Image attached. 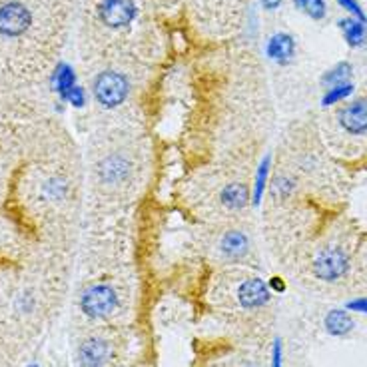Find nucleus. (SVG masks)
<instances>
[{
	"label": "nucleus",
	"instance_id": "obj_26",
	"mask_svg": "<svg viewBox=\"0 0 367 367\" xmlns=\"http://www.w3.org/2000/svg\"><path fill=\"white\" fill-rule=\"evenodd\" d=\"M261 6L266 8V10H275L279 4H282V0H260Z\"/></svg>",
	"mask_w": 367,
	"mask_h": 367
},
{
	"label": "nucleus",
	"instance_id": "obj_3",
	"mask_svg": "<svg viewBox=\"0 0 367 367\" xmlns=\"http://www.w3.org/2000/svg\"><path fill=\"white\" fill-rule=\"evenodd\" d=\"M350 270V256L345 250H341L339 245H329L323 247L320 254L313 258L311 263V272L321 282H339Z\"/></svg>",
	"mask_w": 367,
	"mask_h": 367
},
{
	"label": "nucleus",
	"instance_id": "obj_11",
	"mask_svg": "<svg viewBox=\"0 0 367 367\" xmlns=\"http://www.w3.org/2000/svg\"><path fill=\"white\" fill-rule=\"evenodd\" d=\"M353 327H355V321L345 309H332L325 316V329L332 336L345 337L348 334H352Z\"/></svg>",
	"mask_w": 367,
	"mask_h": 367
},
{
	"label": "nucleus",
	"instance_id": "obj_22",
	"mask_svg": "<svg viewBox=\"0 0 367 367\" xmlns=\"http://www.w3.org/2000/svg\"><path fill=\"white\" fill-rule=\"evenodd\" d=\"M68 102L76 108L84 106V104H86V92H84V88H82V86H78L76 84V86L72 88V92L68 94Z\"/></svg>",
	"mask_w": 367,
	"mask_h": 367
},
{
	"label": "nucleus",
	"instance_id": "obj_4",
	"mask_svg": "<svg viewBox=\"0 0 367 367\" xmlns=\"http://www.w3.org/2000/svg\"><path fill=\"white\" fill-rule=\"evenodd\" d=\"M32 10L20 0H8L0 4V36L20 38L32 28Z\"/></svg>",
	"mask_w": 367,
	"mask_h": 367
},
{
	"label": "nucleus",
	"instance_id": "obj_19",
	"mask_svg": "<svg viewBox=\"0 0 367 367\" xmlns=\"http://www.w3.org/2000/svg\"><path fill=\"white\" fill-rule=\"evenodd\" d=\"M293 6L300 13L309 16L311 20H321V18H325V15H327L325 0H293Z\"/></svg>",
	"mask_w": 367,
	"mask_h": 367
},
{
	"label": "nucleus",
	"instance_id": "obj_13",
	"mask_svg": "<svg viewBox=\"0 0 367 367\" xmlns=\"http://www.w3.org/2000/svg\"><path fill=\"white\" fill-rule=\"evenodd\" d=\"M220 199L222 204L229 208V210H242L247 206V199H250V192L244 184L236 182L228 184L222 192H220Z\"/></svg>",
	"mask_w": 367,
	"mask_h": 367
},
{
	"label": "nucleus",
	"instance_id": "obj_18",
	"mask_svg": "<svg viewBox=\"0 0 367 367\" xmlns=\"http://www.w3.org/2000/svg\"><path fill=\"white\" fill-rule=\"evenodd\" d=\"M270 168H272V158L266 156L261 160L260 168L256 172V180H254V199L252 204L254 206H260L261 198H263V192H266V186H268V176H270Z\"/></svg>",
	"mask_w": 367,
	"mask_h": 367
},
{
	"label": "nucleus",
	"instance_id": "obj_12",
	"mask_svg": "<svg viewBox=\"0 0 367 367\" xmlns=\"http://www.w3.org/2000/svg\"><path fill=\"white\" fill-rule=\"evenodd\" d=\"M339 31L343 32L345 42L352 48H359L366 44L367 40V24L357 18H341L339 20Z\"/></svg>",
	"mask_w": 367,
	"mask_h": 367
},
{
	"label": "nucleus",
	"instance_id": "obj_10",
	"mask_svg": "<svg viewBox=\"0 0 367 367\" xmlns=\"http://www.w3.org/2000/svg\"><path fill=\"white\" fill-rule=\"evenodd\" d=\"M130 174V164L122 156H108L100 164V178L106 184H120Z\"/></svg>",
	"mask_w": 367,
	"mask_h": 367
},
{
	"label": "nucleus",
	"instance_id": "obj_25",
	"mask_svg": "<svg viewBox=\"0 0 367 367\" xmlns=\"http://www.w3.org/2000/svg\"><path fill=\"white\" fill-rule=\"evenodd\" d=\"M268 286H270V290L272 291H284L286 290V284H284L279 277H272V279L268 282Z\"/></svg>",
	"mask_w": 367,
	"mask_h": 367
},
{
	"label": "nucleus",
	"instance_id": "obj_6",
	"mask_svg": "<svg viewBox=\"0 0 367 367\" xmlns=\"http://www.w3.org/2000/svg\"><path fill=\"white\" fill-rule=\"evenodd\" d=\"M98 18L108 28H126L136 18L134 0H100Z\"/></svg>",
	"mask_w": 367,
	"mask_h": 367
},
{
	"label": "nucleus",
	"instance_id": "obj_8",
	"mask_svg": "<svg viewBox=\"0 0 367 367\" xmlns=\"http://www.w3.org/2000/svg\"><path fill=\"white\" fill-rule=\"evenodd\" d=\"M339 126L352 134V136H364L367 134V98L353 100L337 112Z\"/></svg>",
	"mask_w": 367,
	"mask_h": 367
},
{
	"label": "nucleus",
	"instance_id": "obj_16",
	"mask_svg": "<svg viewBox=\"0 0 367 367\" xmlns=\"http://www.w3.org/2000/svg\"><path fill=\"white\" fill-rule=\"evenodd\" d=\"M353 66L350 62H337L334 68H329L323 76H321V84L325 88H332V86H337V84H345L350 82L352 78Z\"/></svg>",
	"mask_w": 367,
	"mask_h": 367
},
{
	"label": "nucleus",
	"instance_id": "obj_7",
	"mask_svg": "<svg viewBox=\"0 0 367 367\" xmlns=\"http://www.w3.org/2000/svg\"><path fill=\"white\" fill-rule=\"evenodd\" d=\"M236 300L242 309H260V307L270 304L272 290L260 277H247L240 284Z\"/></svg>",
	"mask_w": 367,
	"mask_h": 367
},
{
	"label": "nucleus",
	"instance_id": "obj_24",
	"mask_svg": "<svg viewBox=\"0 0 367 367\" xmlns=\"http://www.w3.org/2000/svg\"><path fill=\"white\" fill-rule=\"evenodd\" d=\"M348 309H350V311H361V313H367V297L352 300V302L348 304Z\"/></svg>",
	"mask_w": 367,
	"mask_h": 367
},
{
	"label": "nucleus",
	"instance_id": "obj_20",
	"mask_svg": "<svg viewBox=\"0 0 367 367\" xmlns=\"http://www.w3.org/2000/svg\"><path fill=\"white\" fill-rule=\"evenodd\" d=\"M337 4H339L341 8H345L350 15H353V18H357V20H361V22H366L367 24V16L366 13H364V8L359 6L357 0H337Z\"/></svg>",
	"mask_w": 367,
	"mask_h": 367
},
{
	"label": "nucleus",
	"instance_id": "obj_9",
	"mask_svg": "<svg viewBox=\"0 0 367 367\" xmlns=\"http://www.w3.org/2000/svg\"><path fill=\"white\" fill-rule=\"evenodd\" d=\"M266 54L270 56V60H274L275 64L279 66H286L293 60L295 56V40L291 34H286V32H277L274 34L270 40H268V46H266Z\"/></svg>",
	"mask_w": 367,
	"mask_h": 367
},
{
	"label": "nucleus",
	"instance_id": "obj_2",
	"mask_svg": "<svg viewBox=\"0 0 367 367\" xmlns=\"http://www.w3.org/2000/svg\"><path fill=\"white\" fill-rule=\"evenodd\" d=\"M92 92H94V98H96V102L100 106L112 110V108L120 106L124 100L128 98L130 82L120 72L106 70V72H100L98 76L94 78Z\"/></svg>",
	"mask_w": 367,
	"mask_h": 367
},
{
	"label": "nucleus",
	"instance_id": "obj_21",
	"mask_svg": "<svg viewBox=\"0 0 367 367\" xmlns=\"http://www.w3.org/2000/svg\"><path fill=\"white\" fill-rule=\"evenodd\" d=\"M291 190H293V182H291L290 178H286V176H282V178H277L274 184V196H282V198H286V196H290Z\"/></svg>",
	"mask_w": 367,
	"mask_h": 367
},
{
	"label": "nucleus",
	"instance_id": "obj_14",
	"mask_svg": "<svg viewBox=\"0 0 367 367\" xmlns=\"http://www.w3.org/2000/svg\"><path fill=\"white\" fill-rule=\"evenodd\" d=\"M76 86V74L72 66L68 64H58L54 72V90L58 92L62 100H68V94Z\"/></svg>",
	"mask_w": 367,
	"mask_h": 367
},
{
	"label": "nucleus",
	"instance_id": "obj_27",
	"mask_svg": "<svg viewBox=\"0 0 367 367\" xmlns=\"http://www.w3.org/2000/svg\"><path fill=\"white\" fill-rule=\"evenodd\" d=\"M28 367H38V366H28Z\"/></svg>",
	"mask_w": 367,
	"mask_h": 367
},
{
	"label": "nucleus",
	"instance_id": "obj_15",
	"mask_svg": "<svg viewBox=\"0 0 367 367\" xmlns=\"http://www.w3.org/2000/svg\"><path fill=\"white\" fill-rule=\"evenodd\" d=\"M222 252L228 258H244L247 254V238L242 231H228L222 240Z\"/></svg>",
	"mask_w": 367,
	"mask_h": 367
},
{
	"label": "nucleus",
	"instance_id": "obj_23",
	"mask_svg": "<svg viewBox=\"0 0 367 367\" xmlns=\"http://www.w3.org/2000/svg\"><path fill=\"white\" fill-rule=\"evenodd\" d=\"M284 353H282V341L275 339L274 348H272V367H282L284 366Z\"/></svg>",
	"mask_w": 367,
	"mask_h": 367
},
{
	"label": "nucleus",
	"instance_id": "obj_17",
	"mask_svg": "<svg viewBox=\"0 0 367 367\" xmlns=\"http://www.w3.org/2000/svg\"><path fill=\"white\" fill-rule=\"evenodd\" d=\"M353 92H355V86H353L352 82H345V84H337V86H332V88H327V90H325V94L321 96V106L323 108L336 106V104H339V102L348 100Z\"/></svg>",
	"mask_w": 367,
	"mask_h": 367
},
{
	"label": "nucleus",
	"instance_id": "obj_1",
	"mask_svg": "<svg viewBox=\"0 0 367 367\" xmlns=\"http://www.w3.org/2000/svg\"><path fill=\"white\" fill-rule=\"evenodd\" d=\"M120 307V295L110 284H92L80 295V309L90 320H108Z\"/></svg>",
	"mask_w": 367,
	"mask_h": 367
},
{
	"label": "nucleus",
	"instance_id": "obj_5",
	"mask_svg": "<svg viewBox=\"0 0 367 367\" xmlns=\"http://www.w3.org/2000/svg\"><path fill=\"white\" fill-rule=\"evenodd\" d=\"M114 343L104 336H88L78 345L80 367H106L114 361Z\"/></svg>",
	"mask_w": 367,
	"mask_h": 367
}]
</instances>
